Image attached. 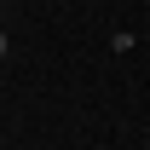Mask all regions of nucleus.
<instances>
[{
  "mask_svg": "<svg viewBox=\"0 0 150 150\" xmlns=\"http://www.w3.org/2000/svg\"><path fill=\"white\" fill-rule=\"evenodd\" d=\"M0 58H6V35H0Z\"/></svg>",
  "mask_w": 150,
  "mask_h": 150,
  "instance_id": "f257e3e1",
  "label": "nucleus"
}]
</instances>
